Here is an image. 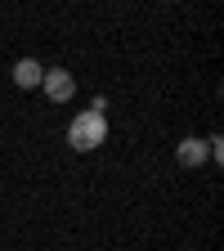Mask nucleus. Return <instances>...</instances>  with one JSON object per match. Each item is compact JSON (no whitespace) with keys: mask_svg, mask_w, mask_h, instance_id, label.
<instances>
[{"mask_svg":"<svg viewBox=\"0 0 224 251\" xmlns=\"http://www.w3.org/2000/svg\"><path fill=\"white\" fill-rule=\"evenodd\" d=\"M41 76H45V68H41L36 58H18V63H14V85H18V90H36Z\"/></svg>","mask_w":224,"mask_h":251,"instance_id":"obj_4","label":"nucleus"},{"mask_svg":"<svg viewBox=\"0 0 224 251\" xmlns=\"http://www.w3.org/2000/svg\"><path fill=\"white\" fill-rule=\"evenodd\" d=\"M41 90L50 94L54 103H68L72 94H76V76H72L68 68H45V76H41Z\"/></svg>","mask_w":224,"mask_h":251,"instance_id":"obj_2","label":"nucleus"},{"mask_svg":"<svg viewBox=\"0 0 224 251\" xmlns=\"http://www.w3.org/2000/svg\"><path fill=\"white\" fill-rule=\"evenodd\" d=\"M103 139H108V117H103V112L85 108V112L72 117V126H68V144H72L76 152H94V148H103Z\"/></svg>","mask_w":224,"mask_h":251,"instance_id":"obj_1","label":"nucleus"},{"mask_svg":"<svg viewBox=\"0 0 224 251\" xmlns=\"http://www.w3.org/2000/svg\"><path fill=\"white\" fill-rule=\"evenodd\" d=\"M206 157H211V144H206V139H184V144L175 148V162H179V166H188V171L202 166Z\"/></svg>","mask_w":224,"mask_h":251,"instance_id":"obj_3","label":"nucleus"}]
</instances>
